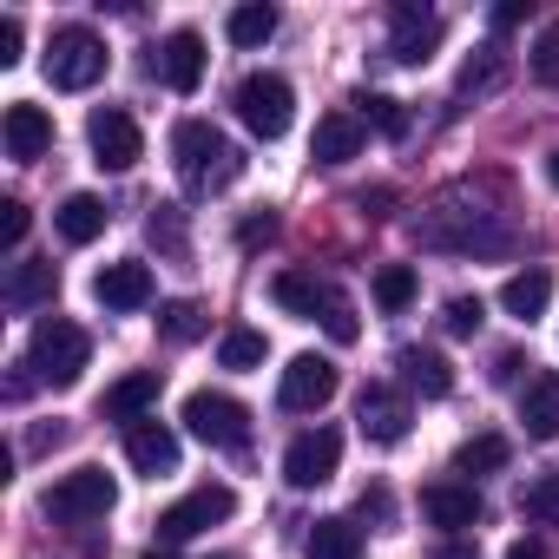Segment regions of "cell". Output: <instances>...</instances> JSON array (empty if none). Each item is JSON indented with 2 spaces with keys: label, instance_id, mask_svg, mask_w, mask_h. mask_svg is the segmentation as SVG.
Listing matches in <instances>:
<instances>
[{
  "label": "cell",
  "instance_id": "cell-15",
  "mask_svg": "<svg viewBox=\"0 0 559 559\" xmlns=\"http://www.w3.org/2000/svg\"><path fill=\"white\" fill-rule=\"evenodd\" d=\"M356 421H362V435H369L376 448H395V441L408 435V402H402L395 389L369 382V389H362V402H356Z\"/></svg>",
  "mask_w": 559,
  "mask_h": 559
},
{
  "label": "cell",
  "instance_id": "cell-40",
  "mask_svg": "<svg viewBox=\"0 0 559 559\" xmlns=\"http://www.w3.org/2000/svg\"><path fill=\"white\" fill-rule=\"evenodd\" d=\"M0 67H21V21H0Z\"/></svg>",
  "mask_w": 559,
  "mask_h": 559
},
{
  "label": "cell",
  "instance_id": "cell-27",
  "mask_svg": "<svg viewBox=\"0 0 559 559\" xmlns=\"http://www.w3.org/2000/svg\"><path fill=\"white\" fill-rule=\"evenodd\" d=\"M53 290H60L53 263H14V276H8V304H14V310H34V304H47Z\"/></svg>",
  "mask_w": 559,
  "mask_h": 559
},
{
  "label": "cell",
  "instance_id": "cell-2",
  "mask_svg": "<svg viewBox=\"0 0 559 559\" xmlns=\"http://www.w3.org/2000/svg\"><path fill=\"white\" fill-rule=\"evenodd\" d=\"M171 165H178V178H185V191H191V198H211V191L237 185L243 152H237L211 119H185V126L171 132Z\"/></svg>",
  "mask_w": 559,
  "mask_h": 559
},
{
  "label": "cell",
  "instance_id": "cell-42",
  "mask_svg": "<svg viewBox=\"0 0 559 559\" xmlns=\"http://www.w3.org/2000/svg\"><path fill=\"white\" fill-rule=\"evenodd\" d=\"M507 559H552V552H546V546L526 533V539H513V546H507Z\"/></svg>",
  "mask_w": 559,
  "mask_h": 559
},
{
  "label": "cell",
  "instance_id": "cell-4",
  "mask_svg": "<svg viewBox=\"0 0 559 559\" xmlns=\"http://www.w3.org/2000/svg\"><path fill=\"white\" fill-rule=\"evenodd\" d=\"M86 356H93V336L67 317H47L34 323V343H27V369L34 382H53V389H73L86 376Z\"/></svg>",
  "mask_w": 559,
  "mask_h": 559
},
{
  "label": "cell",
  "instance_id": "cell-3",
  "mask_svg": "<svg viewBox=\"0 0 559 559\" xmlns=\"http://www.w3.org/2000/svg\"><path fill=\"white\" fill-rule=\"evenodd\" d=\"M270 297L284 304L290 317H304V323H323L336 343H356V336H362V323H356V304H349L336 284L310 276V270H284V276L270 284Z\"/></svg>",
  "mask_w": 559,
  "mask_h": 559
},
{
  "label": "cell",
  "instance_id": "cell-30",
  "mask_svg": "<svg viewBox=\"0 0 559 559\" xmlns=\"http://www.w3.org/2000/svg\"><path fill=\"white\" fill-rule=\"evenodd\" d=\"M415 290H421V276H415L408 263H382V270H376V304H382L389 317H395V310H408V304H415Z\"/></svg>",
  "mask_w": 559,
  "mask_h": 559
},
{
  "label": "cell",
  "instance_id": "cell-17",
  "mask_svg": "<svg viewBox=\"0 0 559 559\" xmlns=\"http://www.w3.org/2000/svg\"><path fill=\"white\" fill-rule=\"evenodd\" d=\"M152 67H158V80H165L171 93H198V86H204V40H198L191 27H178V34L158 47Z\"/></svg>",
  "mask_w": 559,
  "mask_h": 559
},
{
  "label": "cell",
  "instance_id": "cell-35",
  "mask_svg": "<svg viewBox=\"0 0 559 559\" xmlns=\"http://www.w3.org/2000/svg\"><path fill=\"white\" fill-rule=\"evenodd\" d=\"M520 513H526V520H546V526H559V474H539V480H526V493H520Z\"/></svg>",
  "mask_w": 559,
  "mask_h": 559
},
{
  "label": "cell",
  "instance_id": "cell-38",
  "mask_svg": "<svg viewBox=\"0 0 559 559\" xmlns=\"http://www.w3.org/2000/svg\"><path fill=\"white\" fill-rule=\"evenodd\" d=\"M21 237H27V204L8 198L0 204V250H21Z\"/></svg>",
  "mask_w": 559,
  "mask_h": 559
},
{
  "label": "cell",
  "instance_id": "cell-28",
  "mask_svg": "<svg viewBox=\"0 0 559 559\" xmlns=\"http://www.w3.org/2000/svg\"><path fill=\"white\" fill-rule=\"evenodd\" d=\"M500 80H507V53H500V47H480V53H474V60L461 67L454 93H461V99H480V93H493Z\"/></svg>",
  "mask_w": 559,
  "mask_h": 559
},
{
  "label": "cell",
  "instance_id": "cell-29",
  "mask_svg": "<svg viewBox=\"0 0 559 559\" xmlns=\"http://www.w3.org/2000/svg\"><path fill=\"white\" fill-rule=\"evenodd\" d=\"M224 34H230V47H263V40L276 34V8H263V0H250V8H230Z\"/></svg>",
  "mask_w": 559,
  "mask_h": 559
},
{
  "label": "cell",
  "instance_id": "cell-10",
  "mask_svg": "<svg viewBox=\"0 0 559 559\" xmlns=\"http://www.w3.org/2000/svg\"><path fill=\"white\" fill-rule=\"evenodd\" d=\"M86 145H93V165L99 171H132L145 158V132H139V119L126 106H99L86 119Z\"/></svg>",
  "mask_w": 559,
  "mask_h": 559
},
{
  "label": "cell",
  "instance_id": "cell-5",
  "mask_svg": "<svg viewBox=\"0 0 559 559\" xmlns=\"http://www.w3.org/2000/svg\"><path fill=\"white\" fill-rule=\"evenodd\" d=\"M47 80H53L60 93L99 86V80H106V40H99L93 27H60L53 47H47Z\"/></svg>",
  "mask_w": 559,
  "mask_h": 559
},
{
  "label": "cell",
  "instance_id": "cell-9",
  "mask_svg": "<svg viewBox=\"0 0 559 559\" xmlns=\"http://www.w3.org/2000/svg\"><path fill=\"white\" fill-rule=\"evenodd\" d=\"M237 513V493L230 487H191L185 500H171L165 513H158V546H185V539H198L204 526H217V520H230Z\"/></svg>",
  "mask_w": 559,
  "mask_h": 559
},
{
  "label": "cell",
  "instance_id": "cell-36",
  "mask_svg": "<svg viewBox=\"0 0 559 559\" xmlns=\"http://www.w3.org/2000/svg\"><path fill=\"white\" fill-rule=\"evenodd\" d=\"M533 80L539 86H559V21H546L539 40H533Z\"/></svg>",
  "mask_w": 559,
  "mask_h": 559
},
{
  "label": "cell",
  "instance_id": "cell-43",
  "mask_svg": "<svg viewBox=\"0 0 559 559\" xmlns=\"http://www.w3.org/2000/svg\"><path fill=\"white\" fill-rule=\"evenodd\" d=\"M520 21H526V8H520V0H507V8H493V27H500V34H507V27H520Z\"/></svg>",
  "mask_w": 559,
  "mask_h": 559
},
{
  "label": "cell",
  "instance_id": "cell-23",
  "mask_svg": "<svg viewBox=\"0 0 559 559\" xmlns=\"http://www.w3.org/2000/svg\"><path fill=\"white\" fill-rule=\"evenodd\" d=\"M421 513H428L435 526L461 533V526H474V520H480V493H474V487H461V480H441V487H428V493H421Z\"/></svg>",
  "mask_w": 559,
  "mask_h": 559
},
{
  "label": "cell",
  "instance_id": "cell-7",
  "mask_svg": "<svg viewBox=\"0 0 559 559\" xmlns=\"http://www.w3.org/2000/svg\"><path fill=\"white\" fill-rule=\"evenodd\" d=\"M112 500H119L112 474H106V467H80V474H67V480H53V487H47V520L86 526V520H106V513H112Z\"/></svg>",
  "mask_w": 559,
  "mask_h": 559
},
{
  "label": "cell",
  "instance_id": "cell-14",
  "mask_svg": "<svg viewBox=\"0 0 559 559\" xmlns=\"http://www.w3.org/2000/svg\"><path fill=\"white\" fill-rule=\"evenodd\" d=\"M0 139H8V158H21V165H34V158H47L53 152V119H47V106H8V119H0Z\"/></svg>",
  "mask_w": 559,
  "mask_h": 559
},
{
  "label": "cell",
  "instance_id": "cell-24",
  "mask_svg": "<svg viewBox=\"0 0 559 559\" xmlns=\"http://www.w3.org/2000/svg\"><path fill=\"white\" fill-rule=\"evenodd\" d=\"M395 369H402V382H408L415 395H428V402H441V395L454 389V369H448V356H441V349H402V356H395Z\"/></svg>",
  "mask_w": 559,
  "mask_h": 559
},
{
  "label": "cell",
  "instance_id": "cell-46",
  "mask_svg": "<svg viewBox=\"0 0 559 559\" xmlns=\"http://www.w3.org/2000/svg\"><path fill=\"white\" fill-rule=\"evenodd\" d=\"M60 441H67V421H53V428H40V435H34V454H40V448H60Z\"/></svg>",
  "mask_w": 559,
  "mask_h": 559
},
{
  "label": "cell",
  "instance_id": "cell-48",
  "mask_svg": "<svg viewBox=\"0 0 559 559\" xmlns=\"http://www.w3.org/2000/svg\"><path fill=\"white\" fill-rule=\"evenodd\" d=\"M145 559H171V546H158V552H145Z\"/></svg>",
  "mask_w": 559,
  "mask_h": 559
},
{
  "label": "cell",
  "instance_id": "cell-6",
  "mask_svg": "<svg viewBox=\"0 0 559 559\" xmlns=\"http://www.w3.org/2000/svg\"><path fill=\"white\" fill-rule=\"evenodd\" d=\"M237 119H243L257 139H284L290 119H297V93H290V80H284V73H250V80L237 86Z\"/></svg>",
  "mask_w": 559,
  "mask_h": 559
},
{
  "label": "cell",
  "instance_id": "cell-21",
  "mask_svg": "<svg viewBox=\"0 0 559 559\" xmlns=\"http://www.w3.org/2000/svg\"><path fill=\"white\" fill-rule=\"evenodd\" d=\"M520 421H526L533 441H552V435H559V376H552V369L526 376V389H520Z\"/></svg>",
  "mask_w": 559,
  "mask_h": 559
},
{
  "label": "cell",
  "instance_id": "cell-1",
  "mask_svg": "<svg viewBox=\"0 0 559 559\" xmlns=\"http://www.w3.org/2000/svg\"><path fill=\"white\" fill-rule=\"evenodd\" d=\"M415 243L448 250V257H500V250H513V230H507L500 211L467 204V191H441V198L415 217Z\"/></svg>",
  "mask_w": 559,
  "mask_h": 559
},
{
  "label": "cell",
  "instance_id": "cell-20",
  "mask_svg": "<svg viewBox=\"0 0 559 559\" xmlns=\"http://www.w3.org/2000/svg\"><path fill=\"white\" fill-rule=\"evenodd\" d=\"M158 389H165V376H158V369H132L126 382H112V389H106V402H99V408H106V421H126V428H132V421H145V408L158 402Z\"/></svg>",
  "mask_w": 559,
  "mask_h": 559
},
{
  "label": "cell",
  "instance_id": "cell-32",
  "mask_svg": "<svg viewBox=\"0 0 559 559\" xmlns=\"http://www.w3.org/2000/svg\"><path fill=\"white\" fill-rule=\"evenodd\" d=\"M356 106H362V126H376L382 139H408V106H402V99H389V93H362Z\"/></svg>",
  "mask_w": 559,
  "mask_h": 559
},
{
  "label": "cell",
  "instance_id": "cell-11",
  "mask_svg": "<svg viewBox=\"0 0 559 559\" xmlns=\"http://www.w3.org/2000/svg\"><path fill=\"white\" fill-rule=\"evenodd\" d=\"M389 27H395V34H389V60H395V67H428L435 47H441V34H448L441 14L415 8V0H402V8L389 14Z\"/></svg>",
  "mask_w": 559,
  "mask_h": 559
},
{
  "label": "cell",
  "instance_id": "cell-33",
  "mask_svg": "<svg viewBox=\"0 0 559 559\" xmlns=\"http://www.w3.org/2000/svg\"><path fill=\"white\" fill-rule=\"evenodd\" d=\"M158 336L165 343H198L204 336V310L198 304H165L158 310Z\"/></svg>",
  "mask_w": 559,
  "mask_h": 559
},
{
  "label": "cell",
  "instance_id": "cell-26",
  "mask_svg": "<svg viewBox=\"0 0 559 559\" xmlns=\"http://www.w3.org/2000/svg\"><path fill=\"white\" fill-rule=\"evenodd\" d=\"M310 559H362V526L356 520H317L304 539Z\"/></svg>",
  "mask_w": 559,
  "mask_h": 559
},
{
  "label": "cell",
  "instance_id": "cell-37",
  "mask_svg": "<svg viewBox=\"0 0 559 559\" xmlns=\"http://www.w3.org/2000/svg\"><path fill=\"white\" fill-rule=\"evenodd\" d=\"M441 323H448V336H474V330L487 323V304H480V297H448Z\"/></svg>",
  "mask_w": 559,
  "mask_h": 559
},
{
  "label": "cell",
  "instance_id": "cell-34",
  "mask_svg": "<svg viewBox=\"0 0 559 559\" xmlns=\"http://www.w3.org/2000/svg\"><path fill=\"white\" fill-rule=\"evenodd\" d=\"M263 356H270V343H263L257 330H230V336L217 343V362H224V369H257Z\"/></svg>",
  "mask_w": 559,
  "mask_h": 559
},
{
  "label": "cell",
  "instance_id": "cell-22",
  "mask_svg": "<svg viewBox=\"0 0 559 559\" xmlns=\"http://www.w3.org/2000/svg\"><path fill=\"white\" fill-rule=\"evenodd\" d=\"M546 304H552V270H513L507 284H500V310L507 317H520V323H533V317H546Z\"/></svg>",
  "mask_w": 559,
  "mask_h": 559
},
{
  "label": "cell",
  "instance_id": "cell-45",
  "mask_svg": "<svg viewBox=\"0 0 559 559\" xmlns=\"http://www.w3.org/2000/svg\"><path fill=\"white\" fill-rule=\"evenodd\" d=\"M513 376H520V356H513V349H507V356H493V382H513Z\"/></svg>",
  "mask_w": 559,
  "mask_h": 559
},
{
  "label": "cell",
  "instance_id": "cell-44",
  "mask_svg": "<svg viewBox=\"0 0 559 559\" xmlns=\"http://www.w3.org/2000/svg\"><path fill=\"white\" fill-rule=\"evenodd\" d=\"M435 559H480V546H474V539H448Z\"/></svg>",
  "mask_w": 559,
  "mask_h": 559
},
{
  "label": "cell",
  "instance_id": "cell-25",
  "mask_svg": "<svg viewBox=\"0 0 559 559\" xmlns=\"http://www.w3.org/2000/svg\"><path fill=\"white\" fill-rule=\"evenodd\" d=\"M53 224H60V237H67V243H93V237L106 230V204H99L93 191H73V198L53 211Z\"/></svg>",
  "mask_w": 559,
  "mask_h": 559
},
{
  "label": "cell",
  "instance_id": "cell-39",
  "mask_svg": "<svg viewBox=\"0 0 559 559\" xmlns=\"http://www.w3.org/2000/svg\"><path fill=\"white\" fill-rule=\"evenodd\" d=\"M145 230H152V243H165V250H185V224H178L171 211H158V217H152Z\"/></svg>",
  "mask_w": 559,
  "mask_h": 559
},
{
  "label": "cell",
  "instance_id": "cell-8",
  "mask_svg": "<svg viewBox=\"0 0 559 559\" xmlns=\"http://www.w3.org/2000/svg\"><path fill=\"white\" fill-rule=\"evenodd\" d=\"M185 428H191L204 448H243V441H250V408H243L237 395L198 389V395H185Z\"/></svg>",
  "mask_w": 559,
  "mask_h": 559
},
{
  "label": "cell",
  "instance_id": "cell-19",
  "mask_svg": "<svg viewBox=\"0 0 559 559\" xmlns=\"http://www.w3.org/2000/svg\"><path fill=\"white\" fill-rule=\"evenodd\" d=\"M362 139H369L362 112H323V119H317V139H310V158H317V165H349V158L362 152Z\"/></svg>",
  "mask_w": 559,
  "mask_h": 559
},
{
  "label": "cell",
  "instance_id": "cell-18",
  "mask_svg": "<svg viewBox=\"0 0 559 559\" xmlns=\"http://www.w3.org/2000/svg\"><path fill=\"white\" fill-rule=\"evenodd\" d=\"M93 297H99V310H145L152 304V270L145 263H106L93 276Z\"/></svg>",
  "mask_w": 559,
  "mask_h": 559
},
{
  "label": "cell",
  "instance_id": "cell-41",
  "mask_svg": "<svg viewBox=\"0 0 559 559\" xmlns=\"http://www.w3.org/2000/svg\"><path fill=\"white\" fill-rule=\"evenodd\" d=\"M270 230H276V217H270V211H263V217H250V224H243V230H237V243H243V250H257V243H263V237H270Z\"/></svg>",
  "mask_w": 559,
  "mask_h": 559
},
{
  "label": "cell",
  "instance_id": "cell-13",
  "mask_svg": "<svg viewBox=\"0 0 559 559\" xmlns=\"http://www.w3.org/2000/svg\"><path fill=\"white\" fill-rule=\"evenodd\" d=\"M330 395H336V362L330 356H297L284 369V382H276V402H284L290 415H317Z\"/></svg>",
  "mask_w": 559,
  "mask_h": 559
},
{
  "label": "cell",
  "instance_id": "cell-49",
  "mask_svg": "<svg viewBox=\"0 0 559 559\" xmlns=\"http://www.w3.org/2000/svg\"><path fill=\"white\" fill-rule=\"evenodd\" d=\"M224 559H230V552H224Z\"/></svg>",
  "mask_w": 559,
  "mask_h": 559
},
{
  "label": "cell",
  "instance_id": "cell-16",
  "mask_svg": "<svg viewBox=\"0 0 559 559\" xmlns=\"http://www.w3.org/2000/svg\"><path fill=\"white\" fill-rule=\"evenodd\" d=\"M126 461H132L139 474H152V480H158V474H171V467H178V435H171L158 415H145V421H132V428H126Z\"/></svg>",
  "mask_w": 559,
  "mask_h": 559
},
{
  "label": "cell",
  "instance_id": "cell-47",
  "mask_svg": "<svg viewBox=\"0 0 559 559\" xmlns=\"http://www.w3.org/2000/svg\"><path fill=\"white\" fill-rule=\"evenodd\" d=\"M546 178H552V185H559V152H552V158H546Z\"/></svg>",
  "mask_w": 559,
  "mask_h": 559
},
{
  "label": "cell",
  "instance_id": "cell-12",
  "mask_svg": "<svg viewBox=\"0 0 559 559\" xmlns=\"http://www.w3.org/2000/svg\"><path fill=\"white\" fill-rule=\"evenodd\" d=\"M336 461H343V435L336 428H310V435H297L284 448V480L290 487H323L336 474Z\"/></svg>",
  "mask_w": 559,
  "mask_h": 559
},
{
  "label": "cell",
  "instance_id": "cell-31",
  "mask_svg": "<svg viewBox=\"0 0 559 559\" xmlns=\"http://www.w3.org/2000/svg\"><path fill=\"white\" fill-rule=\"evenodd\" d=\"M507 435H474V441H461L454 448V474H487V467H507Z\"/></svg>",
  "mask_w": 559,
  "mask_h": 559
}]
</instances>
